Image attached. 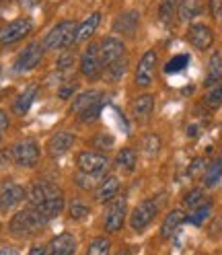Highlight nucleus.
I'll use <instances>...</instances> for the list:
<instances>
[{
    "label": "nucleus",
    "instance_id": "obj_37",
    "mask_svg": "<svg viewBox=\"0 0 222 255\" xmlns=\"http://www.w3.org/2000/svg\"><path fill=\"white\" fill-rule=\"evenodd\" d=\"M68 214H70V218L72 220H85L87 216H89V206L83 202V200H72L70 204H68Z\"/></svg>",
    "mask_w": 222,
    "mask_h": 255
},
{
    "label": "nucleus",
    "instance_id": "obj_46",
    "mask_svg": "<svg viewBox=\"0 0 222 255\" xmlns=\"http://www.w3.org/2000/svg\"><path fill=\"white\" fill-rule=\"evenodd\" d=\"M21 2V6H25V8H31V6H35V4H39L41 0H19Z\"/></svg>",
    "mask_w": 222,
    "mask_h": 255
},
{
    "label": "nucleus",
    "instance_id": "obj_45",
    "mask_svg": "<svg viewBox=\"0 0 222 255\" xmlns=\"http://www.w3.org/2000/svg\"><path fill=\"white\" fill-rule=\"evenodd\" d=\"M10 161H12V148L0 152V165H6V163H10Z\"/></svg>",
    "mask_w": 222,
    "mask_h": 255
},
{
    "label": "nucleus",
    "instance_id": "obj_36",
    "mask_svg": "<svg viewBox=\"0 0 222 255\" xmlns=\"http://www.w3.org/2000/svg\"><path fill=\"white\" fill-rule=\"evenodd\" d=\"M111 251V243H109V239L105 237H97V239H93L89 249H87V255H109Z\"/></svg>",
    "mask_w": 222,
    "mask_h": 255
},
{
    "label": "nucleus",
    "instance_id": "obj_5",
    "mask_svg": "<svg viewBox=\"0 0 222 255\" xmlns=\"http://www.w3.org/2000/svg\"><path fill=\"white\" fill-rule=\"evenodd\" d=\"M39 158H41V150L33 138H23L12 146V161L19 167L31 169L39 163Z\"/></svg>",
    "mask_w": 222,
    "mask_h": 255
},
{
    "label": "nucleus",
    "instance_id": "obj_20",
    "mask_svg": "<svg viewBox=\"0 0 222 255\" xmlns=\"http://www.w3.org/2000/svg\"><path fill=\"white\" fill-rule=\"evenodd\" d=\"M37 91H39V85H29L25 87L17 97H14L12 101V114H17V116H25L29 114V109L31 105H33L35 97H37Z\"/></svg>",
    "mask_w": 222,
    "mask_h": 255
},
{
    "label": "nucleus",
    "instance_id": "obj_39",
    "mask_svg": "<svg viewBox=\"0 0 222 255\" xmlns=\"http://www.w3.org/2000/svg\"><path fill=\"white\" fill-rule=\"evenodd\" d=\"M74 64H76V56L72 54V52H64L60 58H58V62H56V68L58 70H62V72H68V70H72L74 68Z\"/></svg>",
    "mask_w": 222,
    "mask_h": 255
},
{
    "label": "nucleus",
    "instance_id": "obj_16",
    "mask_svg": "<svg viewBox=\"0 0 222 255\" xmlns=\"http://www.w3.org/2000/svg\"><path fill=\"white\" fill-rule=\"evenodd\" d=\"M74 140H76V136L72 132H58L50 138V142H47V152H50L54 158L64 156L74 146Z\"/></svg>",
    "mask_w": 222,
    "mask_h": 255
},
{
    "label": "nucleus",
    "instance_id": "obj_11",
    "mask_svg": "<svg viewBox=\"0 0 222 255\" xmlns=\"http://www.w3.org/2000/svg\"><path fill=\"white\" fill-rule=\"evenodd\" d=\"M58 196H62V191L52 181H35L33 185L29 187V191H27V200L31 204V208H35V206H39V204H43L47 200H52V198H58Z\"/></svg>",
    "mask_w": 222,
    "mask_h": 255
},
{
    "label": "nucleus",
    "instance_id": "obj_15",
    "mask_svg": "<svg viewBox=\"0 0 222 255\" xmlns=\"http://www.w3.org/2000/svg\"><path fill=\"white\" fill-rule=\"evenodd\" d=\"M140 27V14L138 10H125L121 14H117L113 21V31L123 37H134L136 31Z\"/></svg>",
    "mask_w": 222,
    "mask_h": 255
},
{
    "label": "nucleus",
    "instance_id": "obj_38",
    "mask_svg": "<svg viewBox=\"0 0 222 255\" xmlns=\"http://www.w3.org/2000/svg\"><path fill=\"white\" fill-rule=\"evenodd\" d=\"M93 146H95V150H99V152H105V150H109V148H113V136L111 134H97V136H93Z\"/></svg>",
    "mask_w": 222,
    "mask_h": 255
},
{
    "label": "nucleus",
    "instance_id": "obj_44",
    "mask_svg": "<svg viewBox=\"0 0 222 255\" xmlns=\"http://www.w3.org/2000/svg\"><path fill=\"white\" fill-rule=\"evenodd\" d=\"M29 255H50V249L43 247V245H35L29 249Z\"/></svg>",
    "mask_w": 222,
    "mask_h": 255
},
{
    "label": "nucleus",
    "instance_id": "obj_9",
    "mask_svg": "<svg viewBox=\"0 0 222 255\" xmlns=\"http://www.w3.org/2000/svg\"><path fill=\"white\" fill-rule=\"evenodd\" d=\"M154 70H156V52L148 50L138 60V66H136V72H134L136 87H140V89L150 87L152 81H154Z\"/></svg>",
    "mask_w": 222,
    "mask_h": 255
},
{
    "label": "nucleus",
    "instance_id": "obj_27",
    "mask_svg": "<svg viewBox=\"0 0 222 255\" xmlns=\"http://www.w3.org/2000/svg\"><path fill=\"white\" fill-rule=\"evenodd\" d=\"M202 12V0H181L177 6V19L181 23H192Z\"/></svg>",
    "mask_w": 222,
    "mask_h": 255
},
{
    "label": "nucleus",
    "instance_id": "obj_21",
    "mask_svg": "<svg viewBox=\"0 0 222 255\" xmlns=\"http://www.w3.org/2000/svg\"><path fill=\"white\" fill-rule=\"evenodd\" d=\"M99 101H103V95H101V91L89 89V91H83V93H78L76 97L72 99V114L81 116L83 111H87L89 107H93L95 103H99Z\"/></svg>",
    "mask_w": 222,
    "mask_h": 255
},
{
    "label": "nucleus",
    "instance_id": "obj_1",
    "mask_svg": "<svg viewBox=\"0 0 222 255\" xmlns=\"http://www.w3.org/2000/svg\"><path fill=\"white\" fill-rule=\"evenodd\" d=\"M76 29H78V25L74 21H70V19L56 23L50 31H47V35L41 41L43 47H45V52L70 50V47L76 43Z\"/></svg>",
    "mask_w": 222,
    "mask_h": 255
},
{
    "label": "nucleus",
    "instance_id": "obj_7",
    "mask_svg": "<svg viewBox=\"0 0 222 255\" xmlns=\"http://www.w3.org/2000/svg\"><path fill=\"white\" fill-rule=\"evenodd\" d=\"M31 31H33V21L31 19H12L0 27V45H10L25 39Z\"/></svg>",
    "mask_w": 222,
    "mask_h": 255
},
{
    "label": "nucleus",
    "instance_id": "obj_8",
    "mask_svg": "<svg viewBox=\"0 0 222 255\" xmlns=\"http://www.w3.org/2000/svg\"><path fill=\"white\" fill-rule=\"evenodd\" d=\"M125 214H128V198L119 196L109 202V208L105 212L103 227L107 233H119L125 225Z\"/></svg>",
    "mask_w": 222,
    "mask_h": 255
},
{
    "label": "nucleus",
    "instance_id": "obj_47",
    "mask_svg": "<svg viewBox=\"0 0 222 255\" xmlns=\"http://www.w3.org/2000/svg\"><path fill=\"white\" fill-rule=\"evenodd\" d=\"M0 255H19V251L14 247H2L0 249Z\"/></svg>",
    "mask_w": 222,
    "mask_h": 255
},
{
    "label": "nucleus",
    "instance_id": "obj_2",
    "mask_svg": "<svg viewBox=\"0 0 222 255\" xmlns=\"http://www.w3.org/2000/svg\"><path fill=\"white\" fill-rule=\"evenodd\" d=\"M47 222L33 210V208H27V210H21V212H17L12 218H10V222H8V231L12 233V235H21V237H25V235H33V233H37L41 227H45Z\"/></svg>",
    "mask_w": 222,
    "mask_h": 255
},
{
    "label": "nucleus",
    "instance_id": "obj_14",
    "mask_svg": "<svg viewBox=\"0 0 222 255\" xmlns=\"http://www.w3.org/2000/svg\"><path fill=\"white\" fill-rule=\"evenodd\" d=\"M27 198V189L19 183H4L0 189V212H8Z\"/></svg>",
    "mask_w": 222,
    "mask_h": 255
},
{
    "label": "nucleus",
    "instance_id": "obj_17",
    "mask_svg": "<svg viewBox=\"0 0 222 255\" xmlns=\"http://www.w3.org/2000/svg\"><path fill=\"white\" fill-rule=\"evenodd\" d=\"M47 249H50V255H74L76 253V239L72 233H60L50 241Z\"/></svg>",
    "mask_w": 222,
    "mask_h": 255
},
{
    "label": "nucleus",
    "instance_id": "obj_35",
    "mask_svg": "<svg viewBox=\"0 0 222 255\" xmlns=\"http://www.w3.org/2000/svg\"><path fill=\"white\" fill-rule=\"evenodd\" d=\"M204 103L210 109H218L222 105V81L208 89V93H206V97H204Z\"/></svg>",
    "mask_w": 222,
    "mask_h": 255
},
{
    "label": "nucleus",
    "instance_id": "obj_42",
    "mask_svg": "<svg viewBox=\"0 0 222 255\" xmlns=\"http://www.w3.org/2000/svg\"><path fill=\"white\" fill-rule=\"evenodd\" d=\"M202 171H206V161L200 156V158H196L192 165H189V175H192V177H196V175L202 173Z\"/></svg>",
    "mask_w": 222,
    "mask_h": 255
},
{
    "label": "nucleus",
    "instance_id": "obj_48",
    "mask_svg": "<svg viewBox=\"0 0 222 255\" xmlns=\"http://www.w3.org/2000/svg\"><path fill=\"white\" fill-rule=\"evenodd\" d=\"M115 255H132V251H130V249H121V251L115 253Z\"/></svg>",
    "mask_w": 222,
    "mask_h": 255
},
{
    "label": "nucleus",
    "instance_id": "obj_24",
    "mask_svg": "<svg viewBox=\"0 0 222 255\" xmlns=\"http://www.w3.org/2000/svg\"><path fill=\"white\" fill-rule=\"evenodd\" d=\"M185 222V212L183 210H171L165 220L161 222V237L163 239H171L173 235H175L179 231V227Z\"/></svg>",
    "mask_w": 222,
    "mask_h": 255
},
{
    "label": "nucleus",
    "instance_id": "obj_22",
    "mask_svg": "<svg viewBox=\"0 0 222 255\" xmlns=\"http://www.w3.org/2000/svg\"><path fill=\"white\" fill-rule=\"evenodd\" d=\"M99 25H101V12L89 14V17H87L81 25H78V29H76V43L89 41V39L95 35V31L99 29Z\"/></svg>",
    "mask_w": 222,
    "mask_h": 255
},
{
    "label": "nucleus",
    "instance_id": "obj_31",
    "mask_svg": "<svg viewBox=\"0 0 222 255\" xmlns=\"http://www.w3.org/2000/svg\"><path fill=\"white\" fill-rule=\"evenodd\" d=\"M206 200H208V198H206V194H204L202 189H198V187H196V189H189L187 194L183 196V208H185L187 212H192V210L198 208L200 204H204Z\"/></svg>",
    "mask_w": 222,
    "mask_h": 255
},
{
    "label": "nucleus",
    "instance_id": "obj_19",
    "mask_svg": "<svg viewBox=\"0 0 222 255\" xmlns=\"http://www.w3.org/2000/svg\"><path fill=\"white\" fill-rule=\"evenodd\" d=\"M154 111V97L150 93H142L132 101V116L136 122L144 124Z\"/></svg>",
    "mask_w": 222,
    "mask_h": 255
},
{
    "label": "nucleus",
    "instance_id": "obj_12",
    "mask_svg": "<svg viewBox=\"0 0 222 255\" xmlns=\"http://www.w3.org/2000/svg\"><path fill=\"white\" fill-rule=\"evenodd\" d=\"M187 41L192 43L198 52H206L214 45V33H212V29L208 25L194 23L187 29Z\"/></svg>",
    "mask_w": 222,
    "mask_h": 255
},
{
    "label": "nucleus",
    "instance_id": "obj_33",
    "mask_svg": "<svg viewBox=\"0 0 222 255\" xmlns=\"http://www.w3.org/2000/svg\"><path fill=\"white\" fill-rule=\"evenodd\" d=\"M179 2L181 0H161V4H158V19L163 23H169L173 19V14L177 12Z\"/></svg>",
    "mask_w": 222,
    "mask_h": 255
},
{
    "label": "nucleus",
    "instance_id": "obj_3",
    "mask_svg": "<svg viewBox=\"0 0 222 255\" xmlns=\"http://www.w3.org/2000/svg\"><path fill=\"white\" fill-rule=\"evenodd\" d=\"M158 214V198H148V200H142L136 208L132 210L130 216V227L136 233H144L150 222L156 218Z\"/></svg>",
    "mask_w": 222,
    "mask_h": 255
},
{
    "label": "nucleus",
    "instance_id": "obj_50",
    "mask_svg": "<svg viewBox=\"0 0 222 255\" xmlns=\"http://www.w3.org/2000/svg\"><path fill=\"white\" fill-rule=\"evenodd\" d=\"M0 140H2V136H0Z\"/></svg>",
    "mask_w": 222,
    "mask_h": 255
},
{
    "label": "nucleus",
    "instance_id": "obj_10",
    "mask_svg": "<svg viewBox=\"0 0 222 255\" xmlns=\"http://www.w3.org/2000/svg\"><path fill=\"white\" fill-rule=\"evenodd\" d=\"M81 72L89 78L95 81L103 74V62L99 56V43H89V47L81 54Z\"/></svg>",
    "mask_w": 222,
    "mask_h": 255
},
{
    "label": "nucleus",
    "instance_id": "obj_4",
    "mask_svg": "<svg viewBox=\"0 0 222 255\" xmlns=\"http://www.w3.org/2000/svg\"><path fill=\"white\" fill-rule=\"evenodd\" d=\"M45 56V47L41 41H31L29 45H25V50L17 56V60H14V72L17 74H27L31 70H35L41 60Z\"/></svg>",
    "mask_w": 222,
    "mask_h": 255
},
{
    "label": "nucleus",
    "instance_id": "obj_26",
    "mask_svg": "<svg viewBox=\"0 0 222 255\" xmlns=\"http://www.w3.org/2000/svg\"><path fill=\"white\" fill-rule=\"evenodd\" d=\"M222 81V56L216 52L210 56V62H208V68H206V81L204 85L206 87H214Z\"/></svg>",
    "mask_w": 222,
    "mask_h": 255
},
{
    "label": "nucleus",
    "instance_id": "obj_23",
    "mask_svg": "<svg viewBox=\"0 0 222 255\" xmlns=\"http://www.w3.org/2000/svg\"><path fill=\"white\" fill-rule=\"evenodd\" d=\"M125 72H128V58H119V60H115V62H111V64H107V66L103 68V81L105 83H109V85H113V83H119L121 78L125 76Z\"/></svg>",
    "mask_w": 222,
    "mask_h": 255
},
{
    "label": "nucleus",
    "instance_id": "obj_51",
    "mask_svg": "<svg viewBox=\"0 0 222 255\" xmlns=\"http://www.w3.org/2000/svg\"><path fill=\"white\" fill-rule=\"evenodd\" d=\"M2 2H4V0H2Z\"/></svg>",
    "mask_w": 222,
    "mask_h": 255
},
{
    "label": "nucleus",
    "instance_id": "obj_18",
    "mask_svg": "<svg viewBox=\"0 0 222 255\" xmlns=\"http://www.w3.org/2000/svg\"><path fill=\"white\" fill-rule=\"evenodd\" d=\"M119 189H121L119 177H115V175H105L101 183L97 185V189H95V196H97L99 202H111L117 198Z\"/></svg>",
    "mask_w": 222,
    "mask_h": 255
},
{
    "label": "nucleus",
    "instance_id": "obj_40",
    "mask_svg": "<svg viewBox=\"0 0 222 255\" xmlns=\"http://www.w3.org/2000/svg\"><path fill=\"white\" fill-rule=\"evenodd\" d=\"M76 91H78V81H68V83H64V85H60V89H58V97H60V99L76 97Z\"/></svg>",
    "mask_w": 222,
    "mask_h": 255
},
{
    "label": "nucleus",
    "instance_id": "obj_30",
    "mask_svg": "<svg viewBox=\"0 0 222 255\" xmlns=\"http://www.w3.org/2000/svg\"><path fill=\"white\" fill-rule=\"evenodd\" d=\"M161 146H163V142L158 134H146L142 138V150H144V156H148V158H154L161 152Z\"/></svg>",
    "mask_w": 222,
    "mask_h": 255
},
{
    "label": "nucleus",
    "instance_id": "obj_49",
    "mask_svg": "<svg viewBox=\"0 0 222 255\" xmlns=\"http://www.w3.org/2000/svg\"><path fill=\"white\" fill-rule=\"evenodd\" d=\"M218 19H220V23H222V0H220V6H218Z\"/></svg>",
    "mask_w": 222,
    "mask_h": 255
},
{
    "label": "nucleus",
    "instance_id": "obj_6",
    "mask_svg": "<svg viewBox=\"0 0 222 255\" xmlns=\"http://www.w3.org/2000/svg\"><path fill=\"white\" fill-rule=\"evenodd\" d=\"M76 169L81 173H89V175H103L109 169V158L105 156V152L99 150H83L76 156Z\"/></svg>",
    "mask_w": 222,
    "mask_h": 255
},
{
    "label": "nucleus",
    "instance_id": "obj_13",
    "mask_svg": "<svg viewBox=\"0 0 222 255\" xmlns=\"http://www.w3.org/2000/svg\"><path fill=\"white\" fill-rule=\"evenodd\" d=\"M99 56H101L103 68H105L107 64H111V62H115V60L125 56V43L115 35H107V37H103L99 41Z\"/></svg>",
    "mask_w": 222,
    "mask_h": 255
},
{
    "label": "nucleus",
    "instance_id": "obj_29",
    "mask_svg": "<svg viewBox=\"0 0 222 255\" xmlns=\"http://www.w3.org/2000/svg\"><path fill=\"white\" fill-rule=\"evenodd\" d=\"M222 179V156H216L214 161H210L206 165V171H204V183L212 187L216 185L218 181Z\"/></svg>",
    "mask_w": 222,
    "mask_h": 255
},
{
    "label": "nucleus",
    "instance_id": "obj_43",
    "mask_svg": "<svg viewBox=\"0 0 222 255\" xmlns=\"http://www.w3.org/2000/svg\"><path fill=\"white\" fill-rule=\"evenodd\" d=\"M8 126H10V118H8V114H6L4 109H0V132H4Z\"/></svg>",
    "mask_w": 222,
    "mask_h": 255
},
{
    "label": "nucleus",
    "instance_id": "obj_28",
    "mask_svg": "<svg viewBox=\"0 0 222 255\" xmlns=\"http://www.w3.org/2000/svg\"><path fill=\"white\" fill-rule=\"evenodd\" d=\"M212 212V202L210 200H206L204 204H200L196 210H192L189 214H185V222H189V225H194V227H202L206 220H208Z\"/></svg>",
    "mask_w": 222,
    "mask_h": 255
},
{
    "label": "nucleus",
    "instance_id": "obj_34",
    "mask_svg": "<svg viewBox=\"0 0 222 255\" xmlns=\"http://www.w3.org/2000/svg\"><path fill=\"white\" fill-rule=\"evenodd\" d=\"M101 179H103V175H89V173H81V171H76V175H74V181L83 189H93V187L97 189Z\"/></svg>",
    "mask_w": 222,
    "mask_h": 255
},
{
    "label": "nucleus",
    "instance_id": "obj_25",
    "mask_svg": "<svg viewBox=\"0 0 222 255\" xmlns=\"http://www.w3.org/2000/svg\"><path fill=\"white\" fill-rule=\"evenodd\" d=\"M136 163H138L136 150H134V148H130V146H123V148L117 152V156H115V167H117L121 173H125V175L134 173Z\"/></svg>",
    "mask_w": 222,
    "mask_h": 255
},
{
    "label": "nucleus",
    "instance_id": "obj_41",
    "mask_svg": "<svg viewBox=\"0 0 222 255\" xmlns=\"http://www.w3.org/2000/svg\"><path fill=\"white\" fill-rule=\"evenodd\" d=\"M101 111H103V101L95 103L93 107H89L87 111H83V114L78 116V120H81V122H93L95 118H99V116H101Z\"/></svg>",
    "mask_w": 222,
    "mask_h": 255
},
{
    "label": "nucleus",
    "instance_id": "obj_32",
    "mask_svg": "<svg viewBox=\"0 0 222 255\" xmlns=\"http://www.w3.org/2000/svg\"><path fill=\"white\" fill-rule=\"evenodd\" d=\"M187 64H189V54H177V56H173L165 64V74H177V72H181V70L187 68Z\"/></svg>",
    "mask_w": 222,
    "mask_h": 255
}]
</instances>
